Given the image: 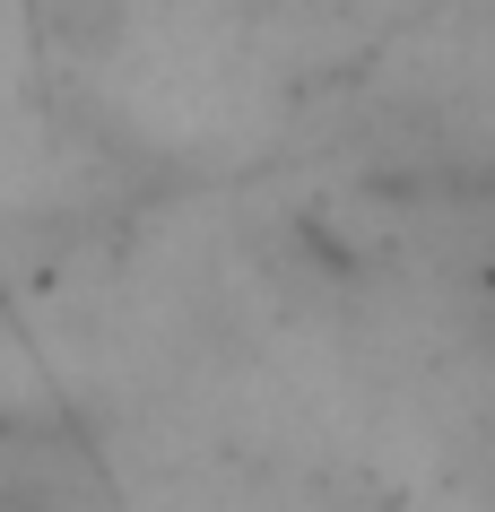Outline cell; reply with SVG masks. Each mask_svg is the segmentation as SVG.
I'll list each match as a JSON object with an SVG mask.
<instances>
[{
    "mask_svg": "<svg viewBox=\"0 0 495 512\" xmlns=\"http://www.w3.org/2000/svg\"><path fill=\"white\" fill-rule=\"evenodd\" d=\"M53 27H61V44L105 53L113 35H122V0H53Z\"/></svg>",
    "mask_w": 495,
    "mask_h": 512,
    "instance_id": "obj_1",
    "label": "cell"
}]
</instances>
